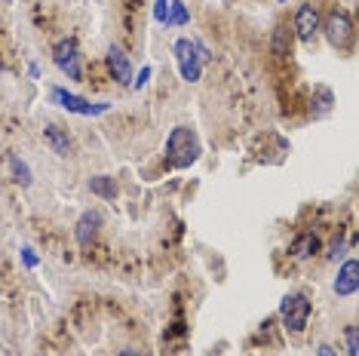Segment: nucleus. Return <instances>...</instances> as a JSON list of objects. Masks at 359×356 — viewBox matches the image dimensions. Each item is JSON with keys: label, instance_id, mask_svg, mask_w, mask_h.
<instances>
[{"label": "nucleus", "instance_id": "nucleus-1", "mask_svg": "<svg viewBox=\"0 0 359 356\" xmlns=\"http://www.w3.org/2000/svg\"><path fill=\"white\" fill-rule=\"evenodd\" d=\"M166 154H169V160H172V166L187 169L191 163H197V157H200V138L194 135V129L175 126L166 138Z\"/></svg>", "mask_w": 359, "mask_h": 356}, {"label": "nucleus", "instance_id": "nucleus-2", "mask_svg": "<svg viewBox=\"0 0 359 356\" xmlns=\"http://www.w3.org/2000/svg\"><path fill=\"white\" fill-rule=\"evenodd\" d=\"M172 56H175V62H178L181 77H185L187 83H197L200 74H203V58H200V52H197V41H187V37L175 41Z\"/></svg>", "mask_w": 359, "mask_h": 356}, {"label": "nucleus", "instance_id": "nucleus-3", "mask_svg": "<svg viewBox=\"0 0 359 356\" xmlns=\"http://www.w3.org/2000/svg\"><path fill=\"white\" fill-rule=\"evenodd\" d=\"M323 31H325V37H329V43L338 46V49H347V46L354 43V19L344 10H332L323 22Z\"/></svg>", "mask_w": 359, "mask_h": 356}, {"label": "nucleus", "instance_id": "nucleus-4", "mask_svg": "<svg viewBox=\"0 0 359 356\" xmlns=\"http://www.w3.org/2000/svg\"><path fill=\"white\" fill-rule=\"evenodd\" d=\"M279 316H283L289 332H304V329H308V320H310V301L298 292L286 295L283 304H279Z\"/></svg>", "mask_w": 359, "mask_h": 356}, {"label": "nucleus", "instance_id": "nucleus-5", "mask_svg": "<svg viewBox=\"0 0 359 356\" xmlns=\"http://www.w3.org/2000/svg\"><path fill=\"white\" fill-rule=\"evenodd\" d=\"M52 62L71 77V80H80L83 77V68H80V46H77L74 37H65V41L56 43L52 49Z\"/></svg>", "mask_w": 359, "mask_h": 356}, {"label": "nucleus", "instance_id": "nucleus-6", "mask_svg": "<svg viewBox=\"0 0 359 356\" xmlns=\"http://www.w3.org/2000/svg\"><path fill=\"white\" fill-rule=\"evenodd\" d=\"M52 102H58L65 111H71V114H83V117H95V114H104V111L111 108L108 102H102V104H93V102H86V98L74 96V92H68V89H52Z\"/></svg>", "mask_w": 359, "mask_h": 356}, {"label": "nucleus", "instance_id": "nucleus-7", "mask_svg": "<svg viewBox=\"0 0 359 356\" xmlns=\"http://www.w3.org/2000/svg\"><path fill=\"white\" fill-rule=\"evenodd\" d=\"M295 31H298V37H301L304 43H313V37L319 34V10L313 3L298 6V12H295Z\"/></svg>", "mask_w": 359, "mask_h": 356}, {"label": "nucleus", "instance_id": "nucleus-8", "mask_svg": "<svg viewBox=\"0 0 359 356\" xmlns=\"http://www.w3.org/2000/svg\"><path fill=\"white\" fill-rule=\"evenodd\" d=\"M356 289H359V261L350 258L341 265V270H338L335 295L338 298H350V295H356Z\"/></svg>", "mask_w": 359, "mask_h": 356}, {"label": "nucleus", "instance_id": "nucleus-9", "mask_svg": "<svg viewBox=\"0 0 359 356\" xmlns=\"http://www.w3.org/2000/svg\"><path fill=\"white\" fill-rule=\"evenodd\" d=\"M108 71L117 83H123V87L132 83V65H129V56L120 49V46H111L108 49Z\"/></svg>", "mask_w": 359, "mask_h": 356}, {"label": "nucleus", "instance_id": "nucleus-10", "mask_svg": "<svg viewBox=\"0 0 359 356\" xmlns=\"http://www.w3.org/2000/svg\"><path fill=\"white\" fill-rule=\"evenodd\" d=\"M99 224H102V215L99 212H83L80 221H77V243L80 246H89L99 234Z\"/></svg>", "mask_w": 359, "mask_h": 356}, {"label": "nucleus", "instance_id": "nucleus-11", "mask_svg": "<svg viewBox=\"0 0 359 356\" xmlns=\"http://www.w3.org/2000/svg\"><path fill=\"white\" fill-rule=\"evenodd\" d=\"M43 138H47V144L52 148V154H58V157H71V151H74L71 138L65 135V129H58V126H47L43 129Z\"/></svg>", "mask_w": 359, "mask_h": 356}, {"label": "nucleus", "instance_id": "nucleus-12", "mask_svg": "<svg viewBox=\"0 0 359 356\" xmlns=\"http://www.w3.org/2000/svg\"><path fill=\"white\" fill-rule=\"evenodd\" d=\"M89 190H93V194H99L102 200H117V181L111 175L89 178Z\"/></svg>", "mask_w": 359, "mask_h": 356}, {"label": "nucleus", "instance_id": "nucleus-13", "mask_svg": "<svg viewBox=\"0 0 359 356\" xmlns=\"http://www.w3.org/2000/svg\"><path fill=\"white\" fill-rule=\"evenodd\" d=\"M270 46H273V56H277V58H286V56H289V49H292V34H289V28H286V25H277Z\"/></svg>", "mask_w": 359, "mask_h": 356}, {"label": "nucleus", "instance_id": "nucleus-14", "mask_svg": "<svg viewBox=\"0 0 359 356\" xmlns=\"http://www.w3.org/2000/svg\"><path fill=\"white\" fill-rule=\"evenodd\" d=\"M316 249H319V240H316V236H313V234H301L295 243H292L289 252L295 255V258H308V255H313Z\"/></svg>", "mask_w": 359, "mask_h": 356}, {"label": "nucleus", "instance_id": "nucleus-15", "mask_svg": "<svg viewBox=\"0 0 359 356\" xmlns=\"http://www.w3.org/2000/svg\"><path fill=\"white\" fill-rule=\"evenodd\" d=\"M187 6L181 0H169V25H187Z\"/></svg>", "mask_w": 359, "mask_h": 356}, {"label": "nucleus", "instance_id": "nucleus-16", "mask_svg": "<svg viewBox=\"0 0 359 356\" xmlns=\"http://www.w3.org/2000/svg\"><path fill=\"white\" fill-rule=\"evenodd\" d=\"M12 169H16V178H19V181L28 188V184H31V169H28V163H25L22 157H12Z\"/></svg>", "mask_w": 359, "mask_h": 356}, {"label": "nucleus", "instance_id": "nucleus-17", "mask_svg": "<svg viewBox=\"0 0 359 356\" xmlns=\"http://www.w3.org/2000/svg\"><path fill=\"white\" fill-rule=\"evenodd\" d=\"M344 338H347V353L350 356H359V326H347Z\"/></svg>", "mask_w": 359, "mask_h": 356}, {"label": "nucleus", "instance_id": "nucleus-18", "mask_svg": "<svg viewBox=\"0 0 359 356\" xmlns=\"http://www.w3.org/2000/svg\"><path fill=\"white\" fill-rule=\"evenodd\" d=\"M154 19L160 25H169V0H154Z\"/></svg>", "mask_w": 359, "mask_h": 356}, {"label": "nucleus", "instance_id": "nucleus-19", "mask_svg": "<svg viewBox=\"0 0 359 356\" xmlns=\"http://www.w3.org/2000/svg\"><path fill=\"white\" fill-rule=\"evenodd\" d=\"M22 261H25V267H37V261H40V258L34 255V249L25 246V249H22Z\"/></svg>", "mask_w": 359, "mask_h": 356}, {"label": "nucleus", "instance_id": "nucleus-20", "mask_svg": "<svg viewBox=\"0 0 359 356\" xmlns=\"http://www.w3.org/2000/svg\"><path fill=\"white\" fill-rule=\"evenodd\" d=\"M148 80H151V68H141V74H139V77H135V80H132V87H135V89H141V87H145Z\"/></svg>", "mask_w": 359, "mask_h": 356}, {"label": "nucleus", "instance_id": "nucleus-21", "mask_svg": "<svg viewBox=\"0 0 359 356\" xmlns=\"http://www.w3.org/2000/svg\"><path fill=\"white\" fill-rule=\"evenodd\" d=\"M316 356H338V351H335V347H329V344H319Z\"/></svg>", "mask_w": 359, "mask_h": 356}, {"label": "nucleus", "instance_id": "nucleus-22", "mask_svg": "<svg viewBox=\"0 0 359 356\" xmlns=\"http://www.w3.org/2000/svg\"><path fill=\"white\" fill-rule=\"evenodd\" d=\"M117 356H141V353H139V351H120Z\"/></svg>", "mask_w": 359, "mask_h": 356}, {"label": "nucleus", "instance_id": "nucleus-23", "mask_svg": "<svg viewBox=\"0 0 359 356\" xmlns=\"http://www.w3.org/2000/svg\"><path fill=\"white\" fill-rule=\"evenodd\" d=\"M279 3H286V0H279Z\"/></svg>", "mask_w": 359, "mask_h": 356}, {"label": "nucleus", "instance_id": "nucleus-24", "mask_svg": "<svg viewBox=\"0 0 359 356\" xmlns=\"http://www.w3.org/2000/svg\"><path fill=\"white\" fill-rule=\"evenodd\" d=\"M3 3H6V0H3Z\"/></svg>", "mask_w": 359, "mask_h": 356}]
</instances>
